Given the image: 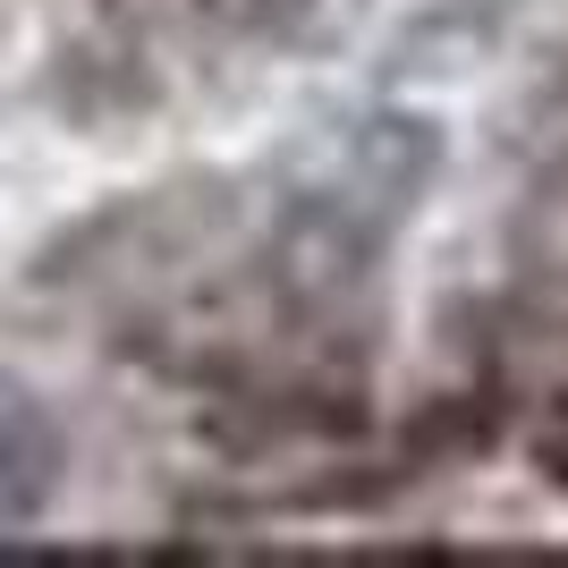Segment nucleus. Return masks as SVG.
Segmentation results:
<instances>
[{"instance_id":"nucleus-1","label":"nucleus","mask_w":568,"mask_h":568,"mask_svg":"<svg viewBox=\"0 0 568 568\" xmlns=\"http://www.w3.org/2000/svg\"><path fill=\"white\" fill-rule=\"evenodd\" d=\"M433 179V128L425 119H356L306 162V179L288 187L281 221H272V281L306 306L348 297L382 263L390 230L416 213V195Z\"/></svg>"},{"instance_id":"nucleus-2","label":"nucleus","mask_w":568,"mask_h":568,"mask_svg":"<svg viewBox=\"0 0 568 568\" xmlns=\"http://www.w3.org/2000/svg\"><path fill=\"white\" fill-rule=\"evenodd\" d=\"M60 467H69V442L51 425V407L0 382V535L43 526V509L60 500Z\"/></svg>"},{"instance_id":"nucleus-3","label":"nucleus","mask_w":568,"mask_h":568,"mask_svg":"<svg viewBox=\"0 0 568 568\" xmlns=\"http://www.w3.org/2000/svg\"><path fill=\"white\" fill-rule=\"evenodd\" d=\"M195 9L230 34H288V26L314 18V0H195Z\"/></svg>"}]
</instances>
